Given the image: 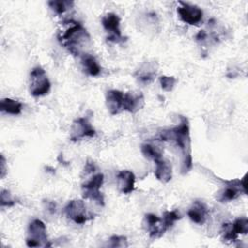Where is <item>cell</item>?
<instances>
[{
  "mask_svg": "<svg viewBox=\"0 0 248 248\" xmlns=\"http://www.w3.org/2000/svg\"><path fill=\"white\" fill-rule=\"evenodd\" d=\"M68 24L69 27L58 35V40L73 55L83 54L82 52L90 43L89 34L79 22L69 20Z\"/></svg>",
  "mask_w": 248,
  "mask_h": 248,
  "instance_id": "1",
  "label": "cell"
},
{
  "mask_svg": "<svg viewBox=\"0 0 248 248\" xmlns=\"http://www.w3.org/2000/svg\"><path fill=\"white\" fill-rule=\"evenodd\" d=\"M180 123L171 129V138L175 140L177 146L182 153L181 173L186 174L193 167L192 149H191V137L189 120L185 116L180 117Z\"/></svg>",
  "mask_w": 248,
  "mask_h": 248,
  "instance_id": "2",
  "label": "cell"
},
{
  "mask_svg": "<svg viewBox=\"0 0 248 248\" xmlns=\"http://www.w3.org/2000/svg\"><path fill=\"white\" fill-rule=\"evenodd\" d=\"M50 89V81L45 70L37 66L30 72L29 78V91L34 97H41L48 93Z\"/></svg>",
  "mask_w": 248,
  "mask_h": 248,
  "instance_id": "3",
  "label": "cell"
},
{
  "mask_svg": "<svg viewBox=\"0 0 248 248\" xmlns=\"http://www.w3.org/2000/svg\"><path fill=\"white\" fill-rule=\"evenodd\" d=\"M26 245L28 247H48L51 246L47 240L46 227L45 223L39 219L33 220L28 227Z\"/></svg>",
  "mask_w": 248,
  "mask_h": 248,
  "instance_id": "4",
  "label": "cell"
},
{
  "mask_svg": "<svg viewBox=\"0 0 248 248\" xmlns=\"http://www.w3.org/2000/svg\"><path fill=\"white\" fill-rule=\"evenodd\" d=\"M104 183V175L103 173H97L93 175L92 178H90L88 181L82 184V196L84 199H88L91 201H94L99 205H104V196L100 192V188L102 187Z\"/></svg>",
  "mask_w": 248,
  "mask_h": 248,
  "instance_id": "5",
  "label": "cell"
},
{
  "mask_svg": "<svg viewBox=\"0 0 248 248\" xmlns=\"http://www.w3.org/2000/svg\"><path fill=\"white\" fill-rule=\"evenodd\" d=\"M64 212L69 219L73 220L76 224L78 225H82L88 220L94 218V216L87 211L85 203L81 200L70 201L65 206Z\"/></svg>",
  "mask_w": 248,
  "mask_h": 248,
  "instance_id": "6",
  "label": "cell"
},
{
  "mask_svg": "<svg viewBox=\"0 0 248 248\" xmlns=\"http://www.w3.org/2000/svg\"><path fill=\"white\" fill-rule=\"evenodd\" d=\"M102 25L108 33V41L120 43L124 41L120 31V18L114 13H108L102 17Z\"/></svg>",
  "mask_w": 248,
  "mask_h": 248,
  "instance_id": "7",
  "label": "cell"
},
{
  "mask_svg": "<svg viewBox=\"0 0 248 248\" xmlns=\"http://www.w3.org/2000/svg\"><path fill=\"white\" fill-rule=\"evenodd\" d=\"M96 134L94 128L90 124L87 118L79 117L74 120L71 131H70V140L72 141L79 140L83 138H91Z\"/></svg>",
  "mask_w": 248,
  "mask_h": 248,
  "instance_id": "8",
  "label": "cell"
},
{
  "mask_svg": "<svg viewBox=\"0 0 248 248\" xmlns=\"http://www.w3.org/2000/svg\"><path fill=\"white\" fill-rule=\"evenodd\" d=\"M179 4L180 6L177 8V14L182 21L190 25H195L202 20L203 13L198 6L184 2H179Z\"/></svg>",
  "mask_w": 248,
  "mask_h": 248,
  "instance_id": "9",
  "label": "cell"
},
{
  "mask_svg": "<svg viewBox=\"0 0 248 248\" xmlns=\"http://www.w3.org/2000/svg\"><path fill=\"white\" fill-rule=\"evenodd\" d=\"M227 187L224 188L222 191H220L216 197V199L221 202H230L234 199H236L239 195V193L243 191V188L241 186V180L240 179H234V180H230L226 181ZM245 194V193H244Z\"/></svg>",
  "mask_w": 248,
  "mask_h": 248,
  "instance_id": "10",
  "label": "cell"
},
{
  "mask_svg": "<svg viewBox=\"0 0 248 248\" xmlns=\"http://www.w3.org/2000/svg\"><path fill=\"white\" fill-rule=\"evenodd\" d=\"M124 93L119 90H109L106 94V105L111 115L120 113L123 109Z\"/></svg>",
  "mask_w": 248,
  "mask_h": 248,
  "instance_id": "11",
  "label": "cell"
},
{
  "mask_svg": "<svg viewBox=\"0 0 248 248\" xmlns=\"http://www.w3.org/2000/svg\"><path fill=\"white\" fill-rule=\"evenodd\" d=\"M143 225L146 228V230L148 231L150 238H153V239L159 238L166 232V231L162 225L161 218H159L155 214H152V213L146 214L144 216Z\"/></svg>",
  "mask_w": 248,
  "mask_h": 248,
  "instance_id": "12",
  "label": "cell"
},
{
  "mask_svg": "<svg viewBox=\"0 0 248 248\" xmlns=\"http://www.w3.org/2000/svg\"><path fill=\"white\" fill-rule=\"evenodd\" d=\"M144 106V97L141 92H128L124 94L123 109L136 113Z\"/></svg>",
  "mask_w": 248,
  "mask_h": 248,
  "instance_id": "13",
  "label": "cell"
},
{
  "mask_svg": "<svg viewBox=\"0 0 248 248\" xmlns=\"http://www.w3.org/2000/svg\"><path fill=\"white\" fill-rule=\"evenodd\" d=\"M135 174L131 170H125L119 171L116 176L118 190L125 195L132 193L135 188Z\"/></svg>",
  "mask_w": 248,
  "mask_h": 248,
  "instance_id": "14",
  "label": "cell"
},
{
  "mask_svg": "<svg viewBox=\"0 0 248 248\" xmlns=\"http://www.w3.org/2000/svg\"><path fill=\"white\" fill-rule=\"evenodd\" d=\"M154 162L156 166L154 171L156 178L162 183H168L172 177V169L170 163L162 157Z\"/></svg>",
  "mask_w": 248,
  "mask_h": 248,
  "instance_id": "15",
  "label": "cell"
},
{
  "mask_svg": "<svg viewBox=\"0 0 248 248\" xmlns=\"http://www.w3.org/2000/svg\"><path fill=\"white\" fill-rule=\"evenodd\" d=\"M207 212L208 210L206 205L202 202L196 201L188 210L187 214L194 223L198 225H202L206 220Z\"/></svg>",
  "mask_w": 248,
  "mask_h": 248,
  "instance_id": "16",
  "label": "cell"
},
{
  "mask_svg": "<svg viewBox=\"0 0 248 248\" xmlns=\"http://www.w3.org/2000/svg\"><path fill=\"white\" fill-rule=\"evenodd\" d=\"M81 64L83 67L84 72L91 76V77H97L101 73V67L96 61V59L88 53H84L81 55Z\"/></svg>",
  "mask_w": 248,
  "mask_h": 248,
  "instance_id": "17",
  "label": "cell"
},
{
  "mask_svg": "<svg viewBox=\"0 0 248 248\" xmlns=\"http://www.w3.org/2000/svg\"><path fill=\"white\" fill-rule=\"evenodd\" d=\"M0 110L12 115H18L22 110V104L16 100L5 98L0 102Z\"/></svg>",
  "mask_w": 248,
  "mask_h": 248,
  "instance_id": "18",
  "label": "cell"
},
{
  "mask_svg": "<svg viewBox=\"0 0 248 248\" xmlns=\"http://www.w3.org/2000/svg\"><path fill=\"white\" fill-rule=\"evenodd\" d=\"M155 74H156L155 67L147 64V68H144V66H142L138 71L137 78L142 83H149L153 79V77Z\"/></svg>",
  "mask_w": 248,
  "mask_h": 248,
  "instance_id": "19",
  "label": "cell"
},
{
  "mask_svg": "<svg viewBox=\"0 0 248 248\" xmlns=\"http://www.w3.org/2000/svg\"><path fill=\"white\" fill-rule=\"evenodd\" d=\"M140 150L145 158L153 160V161L162 157V151L158 147H156L152 144H148V143L142 144Z\"/></svg>",
  "mask_w": 248,
  "mask_h": 248,
  "instance_id": "20",
  "label": "cell"
},
{
  "mask_svg": "<svg viewBox=\"0 0 248 248\" xmlns=\"http://www.w3.org/2000/svg\"><path fill=\"white\" fill-rule=\"evenodd\" d=\"M181 217L180 215L177 213L176 210H172V211H166L164 214H163V218L161 219V222H162V225L165 229V231L167 232L169 229H170L173 224L179 220Z\"/></svg>",
  "mask_w": 248,
  "mask_h": 248,
  "instance_id": "21",
  "label": "cell"
},
{
  "mask_svg": "<svg viewBox=\"0 0 248 248\" xmlns=\"http://www.w3.org/2000/svg\"><path fill=\"white\" fill-rule=\"evenodd\" d=\"M73 5H74L73 1H65V0H52L48 2V6L51 8V10L59 15L65 13Z\"/></svg>",
  "mask_w": 248,
  "mask_h": 248,
  "instance_id": "22",
  "label": "cell"
},
{
  "mask_svg": "<svg viewBox=\"0 0 248 248\" xmlns=\"http://www.w3.org/2000/svg\"><path fill=\"white\" fill-rule=\"evenodd\" d=\"M231 227L236 235L246 234L248 232V219L246 217L237 218L232 224H231Z\"/></svg>",
  "mask_w": 248,
  "mask_h": 248,
  "instance_id": "23",
  "label": "cell"
},
{
  "mask_svg": "<svg viewBox=\"0 0 248 248\" xmlns=\"http://www.w3.org/2000/svg\"><path fill=\"white\" fill-rule=\"evenodd\" d=\"M176 83V78L174 77H169V76H162L160 78V84L163 90L170 92L173 89L174 85Z\"/></svg>",
  "mask_w": 248,
  "mask_h": 248,
  "instance_id": "24",
  "label": "cell"
},
{
  "mask_svg": "<svg viewBox=\"0 0 248 248\" xmlns=\"http://www.w3.org/2000/svg\"><path fill=\"white\" fill-rule=\"evenodd\" d=\"M0 203L1 206H13L16 202L12 199L11 194L8 190H2L0 194Z\"/></svg>",
  "mask_w": 248,
  "mask_h": 248,
  "instance_id": "25",
  "label": "cell"
},
{
  "mask_svg": "<svg viewBox=\"0 0 248 248\" xmlns=\"http://www.w3.org/2000/svg\"><path fill=\"white\" fill-rule=\"evenodd\" d=\"M110 247H127V238L122 235H113L109 238Z\"/></svg>",
  "mask_w": 248,
  "mask_h": 248,
  "instance_id": "26",
  "label": "cell"
},
{
  "mask_svg": "<svg viewBox=\"0 0 248 248\" xmlns=\"http://www.w3.org/2000/svg\"><path fill=\"white\" fill-rule=\"evenodd\" d=\"M1 161H0V177L4 178L7 173V168H6V159L3 154H1Z\"/></svg>",
  "mask_w": 248,
  "mask_h": 248,
  "instance_id": "27",
  "label": "cell"
},
{
  "mask_svg": "<svg viewBox=\"0 0 248 248\" xmlns=\"http://www.w3.org/2000/svg\"><path fill=\"white\" fill-rule=\"evenodd\" d=\"M46 203V207L48 211H50L51 213H54L55 212V208H56V204L54 202H50V201H46L45 202Z\"/></svg>",
  "mask_w": 248,
  "mask_h": 248,
  "instance_id": "28",
  "label": "cell"
},
{
  "mask_svg": "<svg viewBox=\"0 0 248 248\" xmlns=\"http://www.w3.org/2000/svg\"><path fill=\"white\" fill-rule=\"evenodd\" d=\"M206 38V33L204 32V31H200L198 34H197V36H196V39L198 40V41H202V40H204Z\"/></svg>",
  "mask_w": 248,
  "mask_h": 248,
  "instance_id": "29",
  "label": "cell"
}]
</instances>
